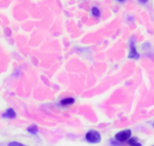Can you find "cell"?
I'll return each mask as SVG.
<instances>
[{"label":"cell","mask_w":154,"mask_h":146,"mask_svg":"<svg viewBox=\"0 0 154 146\" xmlns=\"http://www.w3.org/2000/svg\"><path fill=\"white\" fill-rule=\"evenodd\" d=\"M86 140L91 144H98L101 141V136L97 131L90 130L86 135Z\"/></svg>","instance_id":"1"},{"label":"cell","mask_w":154,"mask_h":146,"mask_svg":"<svg viewBox=\"0 0 154 146\" xmlns=\"http://www.w3.org/2000/svg\"><path fill=\"white\" fill-rule=\"evenodd\" d=\"M132 136V132L131 130L127 129V130H124L121 131L119 133H117L116 135V140L117 142H125V141H128L131 138Z\"/></svg>","instance_id":"2"},{"label":"cell","mask_w":154,"mask_h":146,"mask_svg":"<svg viewBox=\"0 0 154 146\" xmlns=\"http://www.w3.org/2000/svg\"><path fill=\"white\" fill-rule=\"evenodd\" d=\"M2 118H9V119H14L16 118L15 111L13 109H8L2 114Z\"/></svg>","instance_id":"3"},{"label":"cell","mask_w":154,"mask_h":146,"mask_svg":"<svg viewBox=\"0 0 154 146\" xmlns=\"http://www.w3.org/2000/svg\"><path fill=\"white\" fill-rule=\"evenodd\" d=\"M129 57L130 58H139V54L136 51L135 46H134V42L131 43V49H130V54H129Z\"/></svg>","instance_id":"4"},{"label":"cell","mask_w":154,"mask_h":146,"mask_svg":"<svg viewBox=\"0 0 154 146\" xmlns=\"http://www.w3.org/2000/svg\"><path fill=\"white\" fill-rule=\"evenodd\" d=\"M74 101H75V100L73 98H66V99H64V100H62L60 101V104L62 106H69V105L73 104Z\"/></svg>","instance_id":"5"},{"label":"cell","mask_w":154,"mask_h":146,"mask_svg":"<svg viewBox=\"0 0 154 146\" xmlns=\"http://www.w3.org/2000/svg\"><path fill=\"white\" fill-rule=\"evenodd\" d=\"M27 131H28L30 134H32V135H36V134L38 133V127H37V126H35V125H32V126H30V127L27 128Z\"/></svg>","instance_id":"6"},{"label":"cell","mask_w":154,"mask_h":146,"mask_svg":"<svg viewBox=\"0 0 154 146\" xmlns=\"http://www.w3.org/2000/svg\"><path fill=\"white\" fill-rule=\"evenodd\" d=\"M92 13H93V15H94V16L98 17V16L100 15V11L98 10V8H97V7H93V8H92Z\"/></svg>","instance_id":"7"},{"label":"cell","mask_w":154,"mask_h":146,"mask_svg":"<svg viewBox=\"0 0 154 146\" xmlns=\"http://www.w3.org/2000/svg\"><path fill=\"white\" fill-rule=\"evenodd\" d=\"M128 144H129L130 145H134L137 144V138H136V137L130 138V139L128 140Z\"/></svg>","instance_id":"8"},{"label":"cell","mask_w":154,"mask_h":146,"mask_svg":"<svg viewBox=\"0 0 154 146\" xmlns=\"http://www.w3.org/2000/svg\"><path fill=\"white\" fill-rule=\"evenodd\" d=\"M8 146H25V145H22V144H20V143H17V142H11V143H9Z\"/></svg>","instance_id":"9"},{"label":"cell","mask_w":154,"mask_h":146,"mask_svg":"<svg viewBox=\"0 0 154 146\" xmlns=\"http://www.w3.org/2000/svg\"><path fill=\"white\" fill-rule=\"evenodd\" d=\"M110 145L113 146H120V145L118 144V142L116 141V140H112V141H110Z\"/></svg>","instance_id":"10"},{"label":"cell","mask_w":154,"mask_h":146,"mask_svg":"<svg viewBox=\"0 0 154 146\" xmlns=\"http://www.w3.org/2000/svg\"><path fill=\"white\" fill-rule=\"evenodd\" d=\"M142 4H146L148 2V0H139Z\"/></svg>","instance_id":"11"},{"label":"cell","mask_w":154,"mask_h":146,"mask_svg":"<svg viewBox=\"0 0 154 146\" xmlns=\"http://www.w3.org/2000/svg\"><path fill=\"white\" fill-rule=\"evenodd\" d=\"M131 146H142L141 144H139V143H137V144H135V145H131Z\"/></svg>","instance_id":"12"},{"label":"cell","mask_w":154,"mask_h":146,"mask_svg":"<svg viewBox=\"0 0 154 146\" xmlns=\"http://www.w3.org/2000/svg\"><path fill=\"white\" fill-rule=\"evenodd\" d=\"M118 1H120V2H123V1H125V0H118Z\"/></svg>","instance_id":"13"}]
</instances>
